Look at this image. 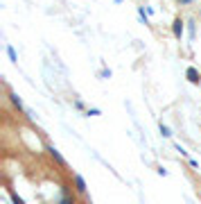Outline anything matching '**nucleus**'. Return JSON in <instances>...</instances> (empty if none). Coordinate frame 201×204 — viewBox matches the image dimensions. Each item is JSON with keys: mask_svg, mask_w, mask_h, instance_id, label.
<instances>
[{"mask_svg": "<svg viewBox=\"0 0 201 204\" xmlns=\"http://www.w3.org/2000/svg\"><path fill=\"white\" fill-rule=\"evenodd\" d=\"M185 75H188V80H190V82H194V84L201 80V75L197 73V68H188V71H185Z\"/></svg>", "mask_w": 201, "mask_h": 204, "instance_id": "nucleus-1", "label": "nucleus"}, {"mask_svg": "<svg viewBox=\"0 0 201 204\" xmlns=\"http://www.w3.org/2000/svg\"><path fill=\"white\" fill-rule=\"evenodd\" d=\"M181 34H183V23H181V18H176L174 21V36L181 39Z\"/></svg>", "mask_w": 201, "mask_h": 204, "instance_id": "nucleus-2", "label": "nucleus"}, {"mask_svg": "<svg viewBox=\"0 0 201 204\" xmlns=\"http://www.w3.org/2000/svg\"><path fill=\"white\" fill-rule=\"evenodd\" d=\"M75 186H77V191H79V193H86V181L79 177V175L75 177Z\"/></svg>", "mask_w": 201, "mask_h": 204, "instance_id": "nucleus-3", "label": "nucleus"}, {"mask_svg": "<svg viewBox=\"0 0 201 204\" xmlns=\"http://www.w3.org/2000/svg\"><path fill=\"white\" fill-rule=\"evenodd\" d=\"M47 152H50V154H52V157H54L56 161H59V163H61V166H63V163H66V161H63V157H61V154H59V150H56V148H50V150H47Z\"/></svg>", "mask_w": 201, "mask_h": 204, "instance_id": "nucleus-4", "label": "nucleus"}, {"mask_svg": "<svg viewBox=\"0 0 201 204\" xmlns=\"http://www.w3.org/2000/svg\"><path fill=\"white\" fill-rule=\"evenodd\" d=\"M12 102H14V104L18 107V109H23V102L18 100V95H16V93H12Z\"/></svg>", "mask_w": 201, "mask_h": 204, "instance_id": "nucleus-5", "label": "nucleus"}, {"mask_svg": "<svg viewBox=\"0 0 201 204\" xmlns=\"http://www.w3.org/2000/svg\"><path fill=\"white\" fill-rule=\"evenodd\" d=\"M160 134H163V136H172V134H169V127H165L163 123H160Z\"/></svg>", "mask_w": 201, "mask_h": 204, "instance_id": "nucleus-6", "label": "nucleus"}, {"mask_svg": "<svg viewBox=\"0 0 201 204\" xmlns=\"http://www.w3.org/2000/svg\"><path fill=\"white\" fill-rule=\"evenodd\" d=\"M7 52H9V57H12V61H16V52H14V48H7Z\"/></svg>", "mask_w": 201, "mask_h": 204, "instance_id": "nucleus-7", "label": "nucleus"}, {"mask_svg": "<svg viewBox=\"0 0 201 204\" xmlns=\"http://www.w3.org/2000/svg\"><path fill=\"white\" fill-rule=\"evenodd\" d=\"M14 204H23V200L18 197V195H14Z\"/></svg>", "mask_w": 201, "mask_h": 204, "instance_id": "nucleus-8", "label": "nucleus"}, {"mask_svg": "<svg viewBox=\"0 0 201 204\" xmlns=\"http://www.w3.org/2000/svg\"><path fill=\"white\" fill-rule=\"evenodd\" d=\"M61 204H72V200H70V197H66V200H61Z\"/></svg>", "mask_w": 201, "mask_h": 204, "instance_id": "nucleus-9", "label": "nucleus"}, {"mask_svg": "<svg viewBox=\"0 0 201 204\" xmlns=\"http://www.w3.org/2000/svg\"><path fill=\"white\" fill-rule=\"evenodd\" d=\"M118 3H122V0H118Z\"/></svg>", "mask_w": 201, "mask_h": 204, "instance_id": "nucleus-10", "label": "nucleus"}]
</instances>
